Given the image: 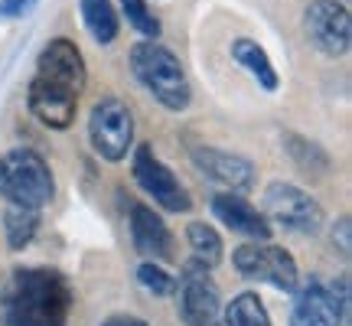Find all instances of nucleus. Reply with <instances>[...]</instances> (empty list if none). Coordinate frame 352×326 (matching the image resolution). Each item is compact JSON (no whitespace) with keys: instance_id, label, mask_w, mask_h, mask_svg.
Here are the masks:
<instances>
[{"instance_id":"nucleus-3","label":"nucleus","mask_w":352,"mask_h":326,"mask_svg":"<svg viewBox=\"0 0 352 326\" xmlns=\"http://www.w3.org/2000/svg\"><path fill=\"white\" fill-rule=\"evenodd\" d=\"M0 196L13 206H30L43 209L56 196V180H52L46 160L30 147L3 153L0 160Z\"/></svg>"},{"instance_id":"nucleus-8","label":"nucleus","mask_w":352,"mask_h":326,"mask_svg":"<svg viewBox=\"0 0 352 326\" xmlns=\"http://www.w3.org/2000/svg\"><path fill=\"white\" fill-rule=\"evenodd\" d=\"M219 287L209 277V268L202 261H189L183 268L179 294H176V310L186 326H212L219 320Z\"/></svg>"},{"instance_id":"nucleus-18","label":"nucleus","mask_w":352,"mask_h":326,"mask_svg":"<svg viewBox=\"0 0 352 326\" xmlns=\"http://www.w3.org/2000/svg\"><path fill=\"white\" fill-rule=\"evenodd\" d=\"M39 228V209H30V206H7L3 209V235H7V245L13 251L26 248L30 241L36 239Z\"/></svg>"},{"instance_id":"nucleus-14","label":"nucleus","mask_w":352,"mask_h":326,"mask_svg":"<svg viewBox=\"0 0 352 326\" xmlns=\"http://www.w3.org/2000/svg\"><path fill=\"white\" fill-rule=\"evenodd\" d=\"M212 213L219 215L222 226L245 235V239L271 241V222H267V215H261L248 199H241L239 193H219V196H212Z\"/></svg>"},{"instance_id":"nucleus-2","label":"nucleus","mask_w":352,"mask_h":326,"mask_svg":"<svg viewBox=\"0 0 352 326\" xmlns=\"http://www.w3.org/2000/svg\"><path fill=\"white\" fill-rule=\"evenodd\" d=\"M131 69H134L140 85L147 88L166 111H186L189 108L192 91H189L186 72H183L179 59L166 46H160L157 39H144L131 50Z\"/></svg>"},{"instance_id":"nucleus-25","label":"nucleus","mask_w":352,"mask_h":326,"mask_svg":"<svg viewBox=\"0 0 352 326\" xmlns=\"http://www.w3.org/2000/svg\"><path fill=\"white\" fill-rule=\"evenodd\" d=\"M36 7V0H0V17H23Z\"/></svg>"},{"instance_id":"nucleus-1","label":"nucleus","mask_w":352,"mask_h":326,"mask_svg":"<svg viewBox=\"0 0 352 326\" xmlns=\"http://www.w3.org/2000/svg\"><path fill=\"white\" fill-rule=\"evenodd\" d=\"M76 294L52 268H16L0 284L3 326H65Z\"/></svg>"},{"instance_id":"nucleus-20","label":"nucleus","mask_w":352,"mask_h":326,"mask_svg":"<svg viewBox=\"0 0 352 326\" xmlns=\"http://www.w3.org/2000/svg\"><path fill=\"white\" fill-rule=\"evenodd\" d=\"M222 323L226 326H271V316L264 310L261 297L252 294V290H245V294H239V297L226 307Z\"/></svg>"},{"instance_id":"nucleus-19","label":"nucleus","mask_w":352,"mask_h":326,"mask_svg":"<svg viewBox=\"0 0 352 326\" xmlns=\"http://www.w3.org/2000/svg\"><path fill=\"white\" fill-rule=\"evenodd\" d=\"M82 20H85L88 33L104 46L114 43L121 33V20H118V10L111 7V0H82Z\"/></svg>"},{"instance_id":"nucleus-16","label":"nucleus","mask_w":352,"mask_h":326,"mask_svg":"<svg viewBox=\"0 0 352 326\" xmlns=\"http://www.w3.org/2000/svg\"><path fill=\"white\" fill-rule=\"evenodd\" d=\"M232 59H235L241 69H248V72H252V78L264 88V91H277L274 65H271L267 52H264L254 39H235V43H232Z\"/></svg>"},{"instance_id":"nucleus-22","label":"nucleus","mask_w":352,"mask_h":326,"mask_svg":"<svg viewBox=\"0 0 352 326\" xmlns=\"http://www.w3.org/2000/svg\"><path fill=\"white\" fill-rule=\"evenodd\" d=\"M121 10H124L127 23L134 26L144 39H157V36H160V20L151 13L147 0H121Z\"/></svg>"},{"instance_id":"nucleus-15","label":"nucleus","mask_w":352,"mask_h":326,"mask_svg":"<svg viewBox=\"0 0 352 326\" xmlns=\"http://www.w3.org/2000/svg\"><path fill=\"white\" fill-rule=\"evenodd\" d=\"M131 239H134V248L140 254H147L153 261L160 258H173V235L160 215L153 213L151 206L144 202H131Z\"/></svg>"},{"instance_id":"nucleus-21","label":"nucleus","mask_w":352,"mask_h":326,"mask_svg":"<svg viewBox=\"0 0 352 326\" xmlns=\"http://www.w3.org/2000/svg\"><path fill=\"white\" fill-rule=\"evenodd\" d=\"M186 241H189V248H192V254H196V261H202L206 268H215V264L222 261V235H219L212 226L189 222Z\"/></svg>"},{"instance_id":"nucleus-7","label":"nucleus","mask_w":352,"mask_h":326,"mask_svg":"<svg viewBox=\"0 0 352 326\" xmlns=\"http://www.w3.org/2000/svg\"><path fill=\"white\" fill-rule=\"evenodd\" d=\"M261 215H271L284 228H294V232H303V235H314L323 226V206L294 183H271L264 189Z\"/></svg>"},{"instance_id":"nucleus-6","label":"nucleus","mask_w":352,"mask_h":326,"mask_svg":"<svg viewBox=\"0 0 352 326\" xmlns=\"http://www.w3.org/2000/svg\"><path fill=\"white\" fill-rule=\"evenodd\" d=\"M303 30L307 39L329 59L346 56L352 46V17L340 0H310L303 10Z\"/></svg>"},{"instance_id":"nucleus-17","label":"nucleus","mask_w":352,"mask_h":326,"mask_svg":"<svg viewBox=\"0 0 352 326\" xmlns=\"http://www.w3.org/2000/svg\"><path fill=\"white\" fill-rule=\"evenodd\" d=\"M284 151H287V157L294 160V166L300 170V173L307 176H327L329 173V153L320 147V144H314V140L300 138V134H284Z\"/></svg>"},{"instance_id":"nucleus-11","label":"nucleus","mask_w":352,"mask_h":326,"mask_svg":"<svg viewBox=\"0 0 352 326\" xmlns=\"http://www.w3.org/2000/svg\"><path fill=\"white\" fill-rule=\"evenodd\" d=\"M30 111L36 121H43L46 127L52 131H65V127L76 121V105H78V95L72 88L59 85V82H50V78L36 76L30 82Z\"/></svg>"},{"instance_id":"nucleus-4","label":"nucleus","mask_w":352,"mask_h":326,"mask_svg":"<svg viewBox=\"0 0 352 326\" xmlns=\"http://www.w3.org/2000/svg\"><path fill=\"white\" fill-rule=\"evenodd\" d=\"M235 268H239L241 277L248 281H264L271 287L284 290V294H294L300 287L297 281V261L287 248L280 245H271V241H248V245H239L235 248Z\"/></svg>"},{"instance_id":"nucleus-24","label":"nucleus","mask_w":352,"mask_h":326,"mask_svg":"<svg viewBox=\"0 0 352 326\" xmlns=\"http://www.w3.org/2000/svg\"><path fill=\"white\" fill-rule=\"evenodd\" d=\"M333 241L340 245L342 258H349V251H352V219L349 215H342L340 222H336V228H333Z\"/></svg>"},{"instance_id":"nucleus-12","label":"nucleus","mask_w":352,"mask_h":326,"mask_svg":"<svg viewBox=\"0 0 352 326\" xmlns=\"http://www.w3.org/2000/svg\"><path fill=\"white\" fill-rule=\"evenodd\" d=\"M192 160L199 166L206 176H212L215 183H222V186L235 189H252L258 183V170H254V163L248 157H241V153H232V151H219V147H192Z\"/></svg>"},{"instance_id":"nucleus-9","label":"nucleus","mask_w":352,"mask_h":326,"mask_svg":"<svg viewBox=\"0 0 352 326\" xmlns=\"http://www.w3.org/2000/svg\"><path fill=\"white\" fill-rule=\"evenodd\" d=\"M134 180L160 209H166V213H189V206H192L189 193L173 176V170L153 157L151 147H138L134 151Z\"/></svg>"},{"instance_id":"nucleus-13","label":"nucleus","mask_w":352,"mask_h":326,"mask_svg":"<svg viewBox=\"0 0 352 326\" xmlns=\"http://www.w3.org/2000/svg\"><path fill=\"white\" fill-rule=\"evenodd\" d=\"M36 76L50 78V82H59V85L72 88L76 95H82L88 72H85V59H82V52H78L76 43L52 39V43H46L43 52H39Z\"/></svg>"},{"instance_id":"nucleus-27","label":"nucleus","mask_w":352,"mask_h":326,"mask_svg":"<svg viewBox=\"0 0 352 326\" xmlns=\"http://www.w3.org/2000/svg\"><path fill=\"white\" fill-rule=\"evenodd\" d=\"M212 326H226V323H222V320H215V323Z\"/></svg>"},{"instance_id":"nucleus-26","label":"nucleus","mask_w":352,"mask_h":326,"mask_svg":"<svg viewBox=\"0 0 352 326\" xmlns=\"http://www.w3.org/2000/svg\"><path fill=\"white\" fill-rule=\"evenodd\" d=\"M101 326H147L140 316H124V314H118V316H108Z\"/></svg>"},{"instance_id":"nucleus-10","label":"nucleus","mask_w":352,"mask_h":326,"mask_svg":"<svg viewBox=\"0 0 352 326\" xmlns=\"http://www.w3.org/2000/svg\"><path fill=\"white\" fill-rule=\"evenodd\" d=\"M342 307L333 284H323L320 277H310L303 287L294 290V310L290 326H340Z\"/></svg>"},{"instance_id":"nucleus-5","label":"nucleus","mask_w":352,"mask_h":326,"mask_svg":"<svg viewBox=\"0 0 352 326\" xmlns=\"http://www.w3.org/2000/svg\"><path fill=\"white\" fill-rule=\"evenodd\" d=\"M88 138H91V147L98 157L104 160H124L131 144H134V114L124 101L118 98H101L95 108H91V118H88Z\"/></svg>"},{"instance_id":"nucleus-23","label":"nucleus","mask_w":352,"mask_h":326,"mask_svg":"<svg viewBox=\"0 0 352 326\" xmlns=\"http://www.w3.org/2000/svg\"><path fill=\"white\" fill-rule=\"evenodd\" d=\"M138 281L144 290H151L153 297H170L176 290V281L170 274H166L164 268H157L153 261H144L138 268Z\"/></svg>"}]
</instances>
